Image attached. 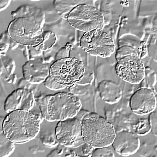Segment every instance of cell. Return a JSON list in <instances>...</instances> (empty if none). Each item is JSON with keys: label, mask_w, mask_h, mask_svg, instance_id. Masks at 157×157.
<instances>
[{"label": "cell", "mask_w": 157, "mask_h": 157, "mask_svg": "<svg viewBox=\"0 0 157 157\" xmlns=\"http://www.w3.org/2000/svg\"><path fill=\"white\" fill-rule=\"evenodd\" d=\"M1 138H0V156L1 157H7L9 156L15 150V143L8 140L5 135L4 133L1 128Z\"/></svg>", "instance_id": "18"}, {"label": "cell", "mask_w": 157, "mask_h": 157, "mask_svg": "<svg viewBox=\"0 0 157 157\" xmlns=\"http://www.w3.org/2000/svg\"><path fill=\"white\" fill-rule=\"evenodd\" d=\"M156 82V74L155 72L148 67H145L144 77L140 83L141 88H148L156 92L154 86Z\"/></svg>", "instance_id": "19"}, {"label": "cell", "mask_w": 157, "mask_h": 157, "mask_svg": "<svg viewBox=\"0 0 157 157\" xmlns=\"http://www.w3.org/2000/svg\"><path fill=\"white\" fill-rule=\"evenodd\" d=\"M82 122L75 117L59 121L55 129L59 143L67 148H77L85 143L82 133Z\"/></svg>", "instance_id": "9"}, {"label": "cell", "mask_w": 157, "mask_h": 157, "mask_svg": "<svg viewBox=\"0 0 157 157\" xmlns=\"http://www.w3.org/2000/svg\"><path fill=\"white\" fill-rule=\"evenodd\" d=\"M65 47L67 51H70L72 49V45H71V44L68 43L67 44L66 46H65Z\"/></svg>", "instance_id": "34"}, {"label": "cell", "mask_w": 157, "mask_h": 157, "mask_svg": "<svg viewBox=\"0 0 157 157\" xmlns=\"http://www.w3.org/2000/svg\"><path fill=\"white\" fill-rule=\"evenodd\" d=\"M3 61H1L3 66V71H6L7 76L5 78L8 83L13 82V73L15 71V61L12 58H4Z\"/></svg>", "instance_id": "22"}, {"label": "cell", "mask_w": 157, "mask_h": 157, "mask_svg": "<svg viewBox=\"0 0 157 157\" xmlns=\"http://www.w3.org/2000/svg\"><path fill=\"white\" fill-rule=\"evenodd\" d=\"M92 157H115V154L112 150L108 147L95 148L92 153Z\"/></svg>", "instance_id": "25"}, {"label": "cell", "mask_w": 157, "mask_h": 157, "mask_svg": "<svg viewBox=\"0 0 157 157\" xmlns=\"http://www.w3.org/2000/svg\"><path fill=\"white\" fill-rule=\"evenodd\" d=\"M98 115H99L96 113L90 112L87 110L81 109L76 115L75 117L80 120L82 122L84 120L88 118L98 116Z\"/></svg>", "instance_id": "28"}, {"label": "cell", "mask_w": 157, "mask_h": 157, "mask_svg": "<svg viewBox=\"0 0 157 157\" xmlns=\"http://www.w3.org/2000/svg\"><path fill=\"white\" fill-rule=\"evenodd\" d=\"M79 44L84 52L93 56L109 58L115 52L114 39L101 29H96L84 33Z\"/></svg>", "instance_id": "8"}, {"label": "cell", "mask_w": 157, "mask_h": 157, "mask_svg": "<svg viewBox=\"0 0 157 157\" xmlns=\"http://www.w3.org/2000/svg\"><path fill=\"white\" fill-rule=\"evenodd\" d=\"M140 140L138 135L131 132L122 131L116 132L112 146L117 154L129 156L136 153L140 149Z\"/></svg>", "instance_id": "12"}, {"label": "cell", "mask_w": 157, "mask_h": 157, "mask_svg": "<svg viewBox=\"0 0 157 157\" xmlns=\"http://www.w3.org/2000/svg\"><path fill=\"white\" fill-rule=\"evenodd\" d=\"M40 140L44 145L49 147H53L58 146L59 143L57 140L55 133L46 132L43 133L40 136Z\"/></svg>", "instance_id": "24"}, {"label": "cell", "mask_w": 157, "mask_h": 157, "mask_svg": "<svg viewBox=\"0 0 157 157\" xmlns=\"http://www.w3.org/2000/svg\"><path fill=\"white\" fill-rule=\"evenodd\" d=\"M13 19L19 17L28 18L33 19L43 28L46 21V13L42 8L31 5H23L19 7L15 11L12 12Z\"/></svg>", "instance_id": "15"}, {"label": "cell", "mask_w": 157, "mask_h": 157, "mask_svg": "<svg viewBox=\"0 0 157 157\" xmlns=\"http://www.w3.org/2000/svg\"><path fill=\"white\" fill-rule=\"evenodd\" d=\"M157 105L156 92L146 88H140L131 96L129 106L136 115L143 116L150 114Z\"/></svg>", "instance_id": "10"}, {"label": "cell", "mask_w": 157, "mask_h": 157, "mask_svg": "<svg viewBox=\"0 0 157 157\" xmlns=\"http://www.w3.org/2000/svg\"><path fill=\"white\" fill-rule=\"evenodd\" d=\"M19 48L23 52L24 56L27 60H35V57L42 56L43 52L38 51L31 46L19 45Z\"/></svg>", "instance_id": "23"}, {"label": "cell", "mask_w": 157, "mask_h": 157, "mask_svg": "<svg viewBox=\"0 0 157 157\" xmlns=\"http://www.w3.org/2000/svg\"><path fill=\"white\" fill-rule=\"evenodd\" d=\"M33 85V84H30V83L28 82L27 81L25 80V78H23L19 81L18 84H17V87L18 88H24V89H27L32 90L30 88L32 85Z\"/></svg>", "instance_id": "32"}, {"label": "cell", "mask_w": 157, "mask_h": 157, "mask_svg": "<svg viewBox=\"0 0 157 157\" xmlns=\"http://www.w3.org/2000/svg\"><path fill=\"white\" fill-rule=\"evenodd\" d=\"M148 119L151 131L153 135L157 136V113L156 111H153L151 113Z\"/></svg>", "instance_id": "27"}, {"label": "cell", "mask_w": 157, "mask_h": 157, "mask_svg": "<svg viewBox=\"0 0 157 157\" xmlns=\"http://www.w3.org/2000/svg\"><path fill=\"white\" fill-rule=\"evenodd\" d=\"M44 85L49 90L53 91H59L64 90L67 88L66 86L57 83L51 77L50 75L48 76L43 83Z\"/></svg>", "instance_id": "26"}, {"label": "cell", "mask_w": 157, "mask_h": 157, "mask_svg": "<svg viewBox=\"0 0 157 157\" xmlns=\"http://www.w3.org/2000/svg\"><path fill=\"white\" fill-rule=\"evenodd\" d=\"M133 129L138 136H144L151 132V128L148 119H140L135 124H132Z\"/></svg>", "instance_id": "21"}, {"label": "cell", "mask_w": 157, "mask_h": 157, "mask_svg": "<svg viewBox=\"0 0 157 157\" xmlns=\"http://www.w3.org/2000/svg\"><path fill=\"white\" fill-rule=\"evenodd\" d=\"M69 52V51H67L65 47L63 48L60 49V50L58 51L56 54L55 57V60H57L69 57L68 56Z\"/></svg>", "instance_id": "30"}, {"label": "cell", "mask_w": 157, "mask_h": 157, "mask_svg": "<svg viewBox=\"0 0 157 157\" xmlns=\"http://www.w3.org/2000/svg\"><path fill=\"white\" fill-rule=\"evenodd\" d=\"M57 40L58 37L54 32L52 31H44L40 41L33 47L40 52H46L49 50L55 45Z\"/></svg>", "instance_id": "17"}, {"label": "cell", "mask_w": 157, "mask_h": 157, "mask_svg": "<svg viewBox=\"0 0 157 157\" xmlns=\"http://www.w3.org/2000/svg\"><path fill=\"white\" fill-rule=\"evenodd\" d=\"M86 1H63L55 0L53 7L57 14L63 19H67L68 15L72 10L82 3H86Z\"/></svg>", "instance_id": "16"}, {"label": "cell", "mask_w": 157, "mask_h": 157, "mask_svg": "<svg viewBox=\"0 0 157 157\" xmlns=\"http://www.w3.org/2000/svg\"><path fill=\"white\" fill-rule=\"evenodd\" d=\"M20 44L14 41L10 36L8 31L4 32L1 36V55L5 54L8 50H14Z\"/></svg>", "instance_id": "20"}, {"label": "cell", "mask_w": 157, "mask_h": 157, "mask_svg": "<svg viewBox=\"0 0 157 157\" xmlns=\"http://www.w3.org/2000/svg\"><path fill=\"white\" fill-rule=\"evenodd\" d=\"M44 118L40 113L17 110L9 113L2 123V130L7 138L15 144L26 143L34 140L40 130Z\"/></svg>", "instance_id": "1"}, {"label": "cell", "mask_w": 157, "mask_h": 157, "mask_svg": "<svg viewBox=\"0 0 157 157\" xmlns=\"http://www.w3.org/2000/svg\"><path fill=\"white\" fill-rule=\"evenodd\" d=\"M36 98L32 90L18 88L6 98L5 111L8 113L17 110L31 111L34 107Z\"/></svg>", "instance_id": "11"}, {"label": "cell", "mask_w": 157, "mask_h": 157, "mask_svg": "<svg viewBox=\"0 0 157 157\" xmlns=\"http://www.w3.org/2000/svg\"><path fill=\"white\" fill-rule=\"evenodd\" d=\"M94 79V75L93 73H86L85 71L84 77L82 80L77 83V84L80 86H86L90 84Z\"/></svg>", "instance_id": "29"}, {"label": "cell", "mask_w": 157, "mask_h": 157, "mask_svg": "<svg viewBox=\"0 0 157 157\" xmlns=\"http://www.w3.org/2000/svg\"><path fill=\"white\" fill-rule=\"evenodd\" d=\"M37 102L44 119L50 122L75 117L82 106L80 100L71 92L42 94L37 98Z\"/></svg>", "instance_id": "2"}, {"label": "cell", "mask_w": 157, "mask_h": 157, "mask_svg": "<svg viewBox=\"0 0 157 157\" xmlns=\"http://www.w3.org/2000/svg\"><path fill=\"white\" fill-rule=\"evenodd\" d=\"M24 78L33 85L44 83L50 75V68L41 58L28 60L22 66Z\"/></svg>", "instance_id": "13"}, {"label": "cell", "mask_w": 157, "mask_h": 157, "mask_svg": "<svg viewBox=\"0 0 157 157\" xmlns=\"http://www.w3.org/2000/svg\"><path fill=\"white\" fill-rule=\"evenodd\" d=\"M7 31L10 37L19 44L32 47L40 41L44 31L36 21L25 17L13 20Z\"/></svg>", "instance_id": "7"}, {"label": "cell", "mask_w": 157, "mask_h": 157, "mask_svg": "<svg viewBox=\"0 0 157 157\" xmlns=\"http://www.w3.org/2000/svg\"><path fill=\"white\" fill-rule=\"evenodd\" d=\"M67 21L73 28L84 33L96 29L103 30L105 26L103 13L87 3L75 7L68 15Z\"/></svg>", "instance_id": "5"}, {"label": "cell", "mask_w": 157, "mask_h": 157, "mask_svg": "<svg viewBox=\"0 0 157 157\" xmlns=\"http://www.w3.org/2000/svg\"><path fill=\"white\" fill-rule=\"evenodd\" d=\"M83 145V151L84 155L87 156H91L95 148L86 143Z\"/></svg>", "instance_id": "31"}, {"label": "cell", "mask_w": 157, "mask_h": 157, "mask_svg": "<svg viewBox=\"0 0 157 157\" xmlns=\"http://www.w3.org/2000/svg\"><path fill=\"white\" fill-rule=\"evenodd\" d=\"M85 71L81 60L69 57L54 62L50 67V75L55 81L69 88L82 80Z\"/></svg>", "instance_id": "6"}, {"label": "cell", "mask_w": 157, "mask_h": 157, "mask_svg": "<svg viewBox=\"0 0 157 157\" xmlns=\"http://www.w3.org/2000/svg\"><path fill=\"white\" fill-rule=\"evenodd\" d=\"M97 89L101 98L108 104H115L119 102L122 98L121 88L112 81H102L98 84Z\"/></svg>", "instance_id": "14"}, {"label": "cell", "mask_w": 157, "mask_h": 157, "mask_svg": "<svg viewBox=\"0 0 157 157\" xmlns=\"http://www.w3.org/2000/svg\"><path fill=\"white\" fill-rule=\"evenodd\" d=\"M116 132L112 124L99 115L88 118L82 122L83 140L94 148L111 146Z\"/></svg>", "instance_id": "4"}, {"label": "cell", "mask_w": 157, "mask_h": 157, "mask_svg": "<svg viewBox=\"0 0 157 157\" xmlns=\"http://www.w3.org/2000/svg\"><path fill=\"white\" fill-rule=\"evenodd\" d=\"M11 1L9 0H6V1H2L1 0L0 1L1 2V8H0V10L1 11H3L6 9L7 8L10 6V3H11Z\"/></svg>", "instance_id": "33"}, {"label": "cell", "mask_w": 157, "mask_h": 157, "mask_svg": "<svg viewBox=\"0 0 157 157\" xmlns=\"http://www.w3.org/2000/svg\"><path fill=\"white\" fill-rule=\"evenodd\" d=\"M117 75L130 84H140L145 76V67L138 52L132 46L125 45L116 51Z\"/></svg>", "instance_id": "3"}]
</instances>
